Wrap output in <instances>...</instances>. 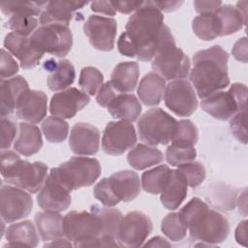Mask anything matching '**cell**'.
Returning <instances> with one entry per match:
<instances>
[{
    "mask_svg": "<svg viewBox=\"0 0 248 248\" xmlns=\"http://www.w3.org/2000/svg\"><path fill=\"white\" fill-rule=\"evenodd\" d=\"M18 71V65L12 55L4 48L1 49L0 58V77L1 79L15 76Z\"/></svg>",
    "mask_w": 248,
    "mask_h": 248,
    "instance_id": "49",
    "label": "cell"
},
{
    "mask_svg": "<svg viewBox=\"0 0 248 248\" xmlns=\"http://www.w3.org/2000/svg\"><path fill=\"white\" fill-rule=\"evenodd\" d=\"M182 1H155L154 4L162 12H172L180 7Z\"/></svg>",
    "mask_w": 248,
    "mask_h": 248,
    "instance_id": "56",
    "label": "cell"
},
{
    "mask_svg": "<svg viewBox=\"0 0 248 248\" xmlns=\"http://www.w3.org/2000/svg\"><path fill=\"white\" fill-rule=\"evenodd\" d=\"M71 192L53 172L49 171L37 196V202L44 210L60 212L70 206Z\"/></svg>",
    "mask_w": 248,
    "mask_h": 248,
    "instance_id": "16",
    "label": "cell"
},
{
    "mask_svg": "<svg viewBox=\"0 0 248 248\" xmlns=\"http://www.w3.org/2000/svg\"><path fill=\"white\" fill-rule=\"evenodd\" d=\"M187 191L188 184L184 175L178 170H171L170 178L161 192V202L167 209L174 210L187 197Z\"/></svg>",
    "mask_w": 248,
    "mask_h": 248,
    "instance_id": "24",
    "label": "cell"
},
{
    "mask_svg": "<svg viewBox=\"0 0 248 248\" xmlns=\"http://www.w3.org/2000/svg\"><path fill=\"white\" fill-rule=\"evenodd\" d=\"M83 31L93 47L101 51H110L114 47L117 22L114 18L90 16L83 24Z\"/></svg>",
    "mask_w": 248,
    "mask_h": 248,
    "instance_id": "15",
    "label": "cell"
},
{
    "mask_svg": "<svg viewBox=\"0 0 248 248\" xmlns=\"http://www.w3.org/2000/svg\"><path fill=\"white\" fill-rule=\"evenodd\" d=\"M94 196L106 206H114L120 202L115 197L109 186L108 177L101 179L96 184V186L94 187Z\"/></svg>",
    "mask_w": 248,
    "mask_h": 248,
    "instance_id": "46",
    "label": "cell"
},
{
    "mask_svg": "<svg viewBox=\"0 0 248 248\" xmlns=\"http://www.w3.org/2000/svg\"><path fill=\"white\" fill-rule=\"evenodd\" d=\"M143 4V1H116L112 2L115 11L121 14H131L138 11Z\"/></svg>",
    "mask_w": 248,
    "mask_h": 248,
    "instance_id": "53",
    "label": "cell"
},
{
    "mask_svg": "<svg viewBox=\"0 0 248 248\" xmlns=\"http://www.w3.org/2000/svg\"><path fill=\"white\" fill-rule=\"evenodd\" d=\"M154 73L164 79L175 80L186 78L190 71L189 57L176 46H170L153 58Z\"/></svg>",
    "mask_w": 248,
    "mask_h": 248,
    "instance_id": "10",
    "label": "cell"
},
{
    "mask_svg": "<svg viewBox=\"0 0 248 248\" xmlns=\"http://www.w3.org/2000/svg\"><path fill=\"white\" fill-rule=\"evenodd\" d=\"M63 217L57 211L45 210L35 215V224L41 238L44 241H52L64 235Z\"/></svg>",
    "mask_w": 248,
    "mask_h": 248,
    "instance_id": "27",
    "label": "cell"
},
{
    "mask_svg": "<svg viewBox=\"0 0 248 248\" xmlns=\"http://www.w3.org/2000/svg\"><path fill=\"white\" fill-rule=\"evenodd\" d=\"M192 29L196 36L203 41H212L221 36V26L215 12L194 17Z\"/></svg>",
    "mask_w": 248,
    "mask_h": 248,
    "instance_id": "35",
    "label": "cell"
},
{
    "mask_svg": "<svg viewBox=\"0 0 248 248\" xmlns=\"http://www.w3.org/2000/svg\"><path fill=\"white\" fill-rule=\"evenodd\" d=\"M215 14L220 22L221 36L236 33L246 24V14L232 5L222 4Z\"/></svg>",
    "mask_w": 248,
    "mask_h": 248,
    "instance_id": "32",
    "label": "cell"
},
{
    "mask_svg": "<svg viewBox=\"0 0 248 248\" xmlns=\"http://www.w3.org/2000/svg\"><path fill=\"white\" fill-rule=\"evenodd\" d=\"M136 141V130L130 121H111L104 130L102 149L108 155L118 156L133 147Z\"/></svg>",
    "mask_w": 248,
    "mask_h": 248,
    "instance_id": "11",
    "label": "cell"
},
{
    "mask_svg": "<svg viewBox=\"0 0 248 248\" xmlns=\"http://www.w3.org/2000/svg\"><path fill=\"white\" fill-rule=\"evenodd\" d=\"M113 118L133 122L141 112V105L134 94L118 93L107 107Z\"/></svg>",
    "mask_w": 248,
    "mask_h": 248,
    "instance_id": "25",
    "label": "cell"
},
{
    "mask_svg": "<svg viewBox=\"0 0 248 248\" xmlns=\"http://www.w3.org/2000/svg\"><path fill=\"white\" fill-rule=\"evenodd\" d=\"M230 128L232 135L242 143H247L246 109L234 114L230 121Z\"/></svg>",
    "mask_w": 248,
    "mask_h": 248,
    "instance_id": "47",
    "label": "cell"
},
{
    "mask_svg": "<svg viewBox=\"0 0 248 248\" xmlns=\"http://www.w3.org/2000/svg\"><path fill=\"white\" fill-rule=\"evenodd\" d=\"M42 131L49 142L59 143L66 140L69 132L68 123L57 116H48L42 123Z\"/></svg>",
    "mask_w": 248,
    "mask_h": 248,
    "instance_id": "38",
    "label": "cell"
},
{
    "mask_svg": "<svg viewBox=\"0 0 248 248\" xmlns=\"http://www.w3.org/2000/svg\"><path fill=\"white\" fill-rule=\"evenodd\" d=\"M246 85L235 82L231 85L228 91H217L204 98L201 103V107L212 117L219 120H227L237 112L246 109Z\"/></svg>",
    "mask_w": 248,
    "mask_h": 248,
    "instance_id": "7",
    "label": "cell"
},
{
    "mask_svg": "<svg viewBox=\"0 0 248 248\" xmlns=\"http://www.w3.org/2000/svg\"><path fill=\"white\" fill-rule=\"evenodd\" d=\"M222 5L221 1H194V7L200 15L216 12Z\"/></svg>",
    "mask_w": 248,
    "mask_h": 248,
    "instance_id": "52",
    "label": "cell"
},
{
    "mask_svg": "<svg viewBox=\"0 0 248 248\" xmlns=\"http://www.w3.org/2000/svg\"><path fill=\"white\" fill-rule=\"evenodd\" d=\"M166 89L163 78L154 72L146 74L138 86V96L145 106H157L160 104Z\"/></svg>",
    "mask_w": 248,
    "mask_h": 248,
    "instance_id": "28",
    "label": "cell"
},
{
    "mask_svg": "<svg viewBox=\"0 0 248 248\" xmlns=\"http://www.w3.org/2000/svg\"><path fill=\"white\" fill-rule=\"evenodd\" d=\"M139 76L140 70L137 62H121L113 69L109 81L117 92L128 93L135 90Z\"/></svg>",
    "mask_w": 248,
    "mask_h": 248,
    "instance_id": "26",
    "label": "cell"
},
{
    "mask_svg": "<svg viewBox=\"0 0 248 248\" xmlns=\"http://www.w3.org/2000/svg\"><path fill=\"white\" fill-rule=\"evenodd\" d=\"M228 60V52L218 45L195 53L190 80L200 98L204 99L230 84Z\"/></svg>",
    "mask_w": 248,
    "mask_h": 248,
    "instance_id": "2",
    "label": "cell"
},
{
    "mask_svg": "<svg viewBox=\"0 0 248 248\" xmlns=\"http://www.w3.org/2000/svg\"><path fill=\"white\" fill-rule=\"evenodd\" d=\"M170 171L171 170L167 165H161L144 171L141 175L143 190L153 195L161 194L170 178Z\"/></svg>",
    "mask_w": 248,
    "mask_h": 248,
    "instance_id": "36",
    "label": "cell"
},
{
    "mask_svg": "<svg viewBox=\"0 0 248 248\" xmlns=\"http://www.w3.org/2000/svg\"><path fill=\"white\" fill-rule=\"evenodd\" d=\"M92 211L98 214L102 220L103 231L101 236L117 241L120 225L123 219L121 211L111 206L99 207L98 205H93Z\"/></svg>",
    "mask_w": 248,
    "mask_h": 248,
    "instance_id": "33",
    "label": "cell"
},
{
    "mask_svg": "<svg viewBox=\"0 0 248 248\" xmlns=\"http://www.w3.org/2000/svg\"><path fill=\"white\" fill-rule=\"evenodd\" d=\"M90 101L89 96L76 87H70L55 93L49 104V111L53 116L73 118L78 111L81 110Z\"/></svg>",
    "mask_w": 248,
    "mask_h": 248,
    "instance_id": "17",
    "label": "cell"
},
{
    "mask_svg": "<svg viewBox=\"0 0 248 248\" xmlns=\"http://www.w3.org/2000/svg\"><path fill=\"white\" fill-rule=\"evenodd\" d=\"M117 91L113 88L112 84L110 81H107L105 84L101 86L99 89L97 96H96V101L97 103L102 106L107 108L108 104L114 99V97L118 94L116 93Z\"/></svg>",
    "mask_w": 248,
    "mask_h": 248,
    "instance_id": "50",
    "label": "cell"
},
{
    "mask_svg": "<svg viewBox=\"0 0 248 248\" xmlns=\"http://www.w3.org/2000/svg\"><path fill=\"white\" fill-rule=\"evenodd\" d=\"M64 235L76 247L86 245L102 235L103 224L95 212L70 211L63 217Z\"/></svg>",
    "mask_w": 248,
    "mask_h": 248,
    "instance_id": "8",
    "label": "cell"
},
{
    "mask_svg": "<svg viewBox=\"0 0 248 248\" xmlns=\"http://www.w3.org/2000/svg\"><path fill=\"white\" fill-rule=\"evenodd\" d=\"M211 201L214 206L222 208V210H232L235 206L234 190L228 186L217 189V192L213 191Z\"/></svg>",
    "mask_w": 248,
    "mask_h": 248,
    "instance_id": "45",
    "label": "cell"
},
{
    "mask_svg": "<svg viewBox=\"0 0 248 248\" xmlns=\"http://www.w3.org/2000/svg\"><path fill=\"white\" fill-rule=\"evenodd\" d=\"M233 57L243 63L247 62V38L242 37L237 40L232 49Z\"/></svg>",
    "mask_w": 248,
    "mask_h": 248,
    "instance_id": "51",
    "label": "cell"
},
{
    "mask_svg": "<svg viewBox=\"0 0 248 248\" xmlns=\"http://www.w3.org/2000/svg\"><path fill=\"white\" fill-rule=\"evenodd\" d=\"M1 117L12 114L16 109L20 97L29 89L28 83L21 76L1 79Z\"/></svg>",
    "mask_w": 248,
    "mask_h": 248,
    "instance_id": "23",
    "label": "cell"
},
{
    "mask_svg": "<svg viewBox=\"0 0 248 248\" xmlns=\"http://www.w3.org/2000/svg\"><path fill=\"white\" fill-rule=\"evenodd\" d=\"M4 46L19 60L20 66L26 70L39 65L44 55L32 46L30 38L16 32H11L5 37Z\"/></svg>",
    "mask_w": 248,
    "mask_h": 248,
    "instance_id": "19",
    "label": "cell"
},
{
    "mask_svg": "<svg viewBox=\"0 0 248 248\" xmlns=\"http://www.w3.org/2000/svg\"><path fill=\"white\" fill-rule=\"evenodd\" d=\"M49 246H74L73 243L69 239H63V238H58L55 240H52L49 243H46L44 247H49Z\"/></svg>",
    "mask_w": 248,
    "mask_h": 248,
    "instance_id": "58",
    "label": "cell"
},
{
    "mask_svg": "<svg viewBox=\"0 0 248 248\" xmlns=\"http://www.w3.org/2000/svg\"><path fill=\"white\" fill-rule=\"evenodd\" d=\"M1 174L8 183L35 194L47 177V166L43 162L22 160L16 152L7 150L1 154Z\"/></svg>",
    "mask_w": 248,
    "mask_h": 248,
    "instance_id": "4",
    "label": "cell"
},
{
    "mask_svg": "<svg viewBox=\"0 0 248 248\" xmlns=\"http://www.w3.org/2000/svg\"><path fill=\"white\" fill-rule=\"evenodd\" d=\"M78 83L83 92L93 96L104 84V76L97 68L87 66L81 69Z\"/></svg>",
    "mask_w": 248,
    "mask_h": 248,
    "instance_id": "41",
    "label": "cell"
},
{
    "mask_svg": "<svg viewBox=\"0 0 248 248\" xmlns=\"http://www.w3.org/2000/svg\"><path fill=\"white\" fill-rule=\"evenodd\" d=\"M51 71V74L47 78V86L52 91L63 90L69 87L75 80V68L67 59L57 61Z\"/></svg>",
    "mask_w": 248,
    "mask_h": 248,
    "instance_id": "34",
    "label": "cell"
},
{
    "mask_svg": "<svg viewBox=\"0 0 248 248\" xmlns=\"http://www.w3.org/2000/svg\"><path fill=\"white\" fill-rule=\"evenodd\" d=\"M47 2H35V1H16V2H3L1 3V11L6 16L14 15H29L37 16Z\"/></svg>",
    "mask_w": 248,
    "mask_h": 248,
    "instance_id": "40",
    "label": "cell"
},
{
    "mask_svg": "<svg viewBox=\"0 0 248 248\" xmlns=\"http://www.w3.org/2000/svg\"><path fill=\"white\" fill-rule=\"evenodd\" d=\"M175 46L170 28L164 24V16L152 1H144L126 23L117 42L118 51L128 57L150 61L164 49Z\"/></svg>",
    "mask_w": 248,
    "mask_h": 248,
    "instance_id": "1",
    "label": "cell"
},
{
    "mask_svg": "<svg viewBox=\"0 0 248 248\" xmlns=\"http://www.w3.org/2000/svg\"><path fill=\"white\" fill-rule=\"evenodd\" d=\"M69 145L77 155H94L100 147V132L88 123H77L71 129Z\"/></svg>",
    "mask_w": 248,
    "mask_h": 248,
    "instance_id": "18",
    "label": "cell"
},
{
    "mask_svg": "<svg viewBox=\"0 0 248 248\" xmlns=\"http://www.w3.org/2000/svg\"><path fill=\"white\" fill-rule=\"evenodd\" d=\"M177 121L160 108L144 112L138 121L140 139L150 145L168 144L175 133Z\"/></svg>",
    "mask_w": 248,
    "mask_h": 248,
    "instance_id": "6",
    "label": "cell"
},
{
    "mask_svg": "<svg viewBox=\"0 0 248 248\" xmlns=\"http://www.w3.org/2000/svg\"><path fill=\"white\" fill-rule=\"evenodd\" d=\"M178 213L187 225L190 236L194 240L211 246L223 242L229 235L228 220L219 212L209 209L200 198L190 200Z\"/></svg>",
    "mask_w": 248,
    "mask_h": 248,
    "instance_id": "3",
    "label": "cell"
},
{
    "mask_svg": "<svg viewBox=\"0 0 248 248\" xmlns=\"http://www.w3.org/2000/svg\"><path fill=\"white\" fill-rule=\"evenodd\" d=\"M178 170L181 171V173L184 175L188 186L192 188H196L199 185H201L203 180L205 179V168L204 166L200 162H190L185 165L179 166Z\"/></svg>",
    "mask_w": 248,
    "mask_h": 248,
    "instance_id": "44",
    "label": "cell"
},
{
    "mask_svg": "<svg viewBox=\"0 0 248 248\" xmlns=\"http://www.w3.org/2000/svg\"><path fill=\"white\" fill-rule=\"evenodd\" d=\"M235 239L239 244L246 246L247 242V221L240 222L235 230Z\"/></svg>",
    "mask_w": 248,
    "mask_h": 248,
    "instance_id": "55",
    "label": "cell"
},
{
    "mask_svg": "<svg viewBox=\"0 0 248 248\" xmlns=\"http://www.w3.org/2000/svg\"><path fill=\"white\" fill-rule=\"evenodd\" d=\"M197 151L194 147H179L170 144L166 149V160L170 166L179 167L195 161Z\"/></svg>",
    "mask_w": 248,
    "mask_h": 248,
    "instance_id": "42",
    "label": "cell"
},
{
    "mask_svg": "<svg viewBox=\"0 0 248 248\" xmlns=\"http://www.w3.org/2000/svg\"><path fill=\"white\" fill-rule=\"evenodd\" d=\"M144 245L149 246V247H170V246H171V244L170 242H168L165 238H163L161 236H155V237L151 238Z\"/></svg>",
    "mask_w": 248,
    "mask_h": 248,
    "instance_id": "57",
    "label": "cell"
},
{
    "mask_svg": "<svg viewBox=\"0 0 248 248\" xmlns=\"http://www.w3.org/2000/svg\"><path fill=\"white\" fill-rule=\"evenodd\" d=\"M161 230L169 239L177 242L185 238L188 228L178 212H171L163 219Z\"/></svg>",
    "mask_w": 248,
    "mask_h": 248,
    "instance_id": "39",
    "label": "cell"
},
{
    "mask_svg": "<svg viewBox=\"0 0 248 248\" xmlns=\"http://www.w3.org/2000/svg\"><path fill=\"white\" fill-rule=\"evenodd\" d=\"M87 2L78 1H50L41 13L39 22L42 25L62 24L68 26L74 13L83 8Z\"/></svg>",
    "mask_w": 248,
    "mask_h": 248,
    "instance_id": "21",
    "label": "cell"
},
{
    "mask_svg": "<svg viewBox=\"0 0 248 248\" xmlns=\"http://www.w3.org/2000/svg\"><path fill=\"white\" fill-rule=\"evenodd\" d=\"M38 19L36 16L29 15H14L7 21L6 27L10 28L14 32L28 36L31 34L38 25Z\"/></svg>",
    "mask_w": 248,
    "mask_h": 248,
    "instance_id": "43",
    "label": "cell"
},
{
    "mask_svg": "<svg viewBox=\"0 0 248 248\" xmlns=\"http://www.w3.org/2000/svg\"><path fill=\"white\" fill-rule=\"evenodd\" d=\"M32 46L41 52L58 57L66 56L73 46V35L69 26L46 24L37 28L30 37Z\"/></svg>",
    "mask_w": 248,
    "mask_h": 248,
    "instance_id": "9",
    "label": "cell"
},
{
    "mask_svg": "<svg viewBox=\"0 0 248 248\" xmlns=\"http://www.w3.org/2000/svg\"><path fill=\"white\" fill-rule=\"evenodd\" d=\"M33 207V199L29 192L18 187L2 185L0 192L1 218L12 223L29 215Z\"/></svg>",
    "mask_w": 248,
    "mask_h": 248,
    "instance_id": "12",
    "label": "cell"
},
{
    "mask_svg": "<svg viewBox=\"0 0 248 248\" xmlns=\"http://www.w3.org/2000/svg\"><path fill=\"white\" fill-rule=\"evenodd\" d=\"M71 191L91 186L102 172L99 161L91 157H72L50 170Z\"/></svg>",
    "mask_w": 248,
    "mask_h": 248,
    "instance_id": "5",
    "label": "cell"
},
{
    "mask_svg": "<svg viewBox=\"0 0 248 248\" xmlns=\"http://www.w3.org/2000/svg\"><path fill=\"white\" fill-rule=\"evenodd\" d=\"M91 10L96 13H101L107 16H114L116 11L111 1H94L90 4Z\"/></svg>",
    "mask_w": 248,
    "mask_h": 248,
    "instance_id": "54",
    "label": "cell"
},
{
    "mask_svg": "<svg viewBox=\"0 0 248 248\" xmlns=\"http://www.w3.org/2000/svg\"><path fill=\"white\" fill-rule=\"evenodd\" d=\"M152 231L150 218L140 211H131L123 216L117 242L122 247H139Z\"/></svg>",
    "mask_w": 248,
    "mask_h": 248,
    "instance_id": "14",
    "label": "cell"
},
{
    "mask_svg": "<svg viewBox=\"0 0 248 248\" xmlns=\"http://www.w3.org/2000/svg\"><path fill=\"white\" fill-rule=\"evenodd\" d=\"M199 140V131L196 125L188 119L179 120L171 140V144L179 147H194Z\"/></svg>",
    "mask_w": 248,
    "mask_h": 248,
    "instance_id": "37",
    "label": "cell"
},
{
    "mask_svg": "<svg viewBox=\"0 0 248 248\" xmlns=\"http://www.w3.org/2000/svg\"><path fill=\"white\" fill-rule=\"evenodd\" d=\"M1 149H8L16 134V123L7 117H1Z\"/></svg>",
    "mask_w": 248,
    "mask_h": 248,
    "instance_id": "48",
    "label": "cell"
},
{
    "mask_svg": "<svg viewBox=\"0 0 248 248\" xmlns=\"http://www.w3.org/2000/svg\"><path fill=\"white\" fill-rule=\"evenodd\" d=\"M127 160L132 168L141 170L161 163L164 160V155L156 147L140 143L130 150Z\"/></svg>",
    "mask_w": 248,
    "mask_h": 248,
    "instance_id": "31",
    "label": "cell"
},
{
    "mask_svg": "<svg viewBox=\"0 0 248 248\" xmlns=\"http://www.w3.org/2000/svg\"><path fill=\"white\" fill-rule=\"evenodd\" d=\"M16 117L29 123L41 122L46 114L47 97L40 90L28 89L16 106Z\"/></svg>",
    "mask_w": 248,
    "mask_h": 248,
    "instance_id": "20",
    "label": "cell"
},
{
    "mask_svg": "<svg viewBox=\"0 0 248 248\" xmlns=\"http://www.w3.org/2000/svg\"><path fill=\"white\" fill-rule=\"evenodd\" d=\"M164 100L172 112L182 117L192 115L198 108L196 92L185 79H175L166 85Z\"/></svg>",
    "mask_w": 248,
    "mask_h": 248,
    "instance_id": "13",
    "label": "cell"
},
{
    "mask_svg": "<svg viewBox=\"0 0 248 248\" xmlns=\"http://www.w3.org/2000/svg\"><path fill=\"white\" fill-rule=\"evenodd\" d=\"M109 186L115 197L121 202H131L140 192V177L136 171L120 170L108 177Z\"/></svg>",
    "mask_w": 248,
    "mask_h": 248,
    "instance_id": "22",
    "label": "cell"
},
{
    "mask_svg": "<svg viewBox=\"0 0 248 248\" xmlns=\"http://www.w3.org/2000/svg\"><path fill=\"white\" fill-rule=\"evenodd\" d=\"M19 135L14 143V148L19 154L29 157L37 153L43 146L40 129L33 124L19 123Z\"/></svg>",
    "mask_w": 248,
    "mask_h": 248,
    "instance_id": "29",
    "label": "cell"
},
{
    "mask_svg": "<svg viewBox=\"0 0 248 248\" xmlns=\"http://www.w3.org/2000/svg\"><path fill=\"white\" fill-rule=\"evenodd\" d=\"M6 246L12 247H36L39 243L36 229L29 220L11 225L6 231Z\"/></svg>",
    "mask_w": 248,
    "mask_h": 248,
    "instance_id": "30",
    "label": "cell"
}]
</instances>
